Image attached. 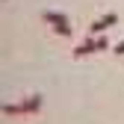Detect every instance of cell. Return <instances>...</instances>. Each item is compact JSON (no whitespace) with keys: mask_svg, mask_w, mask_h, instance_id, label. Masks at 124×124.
I'll list each match as a JSON object with an SVG mask.
<instances>
[{"mask_svg":"<svg viewBox=\"0 0 124 124\" xmlns=\"http://www.w3.org/2000/svg\"><path fill=\"white\" fill-rule=\"evenodd\" d=\"M41 106H44V98L41 95H30V98H24V101H18V103H6L3 106V115L6 118H21V115H39L41 112Z\"/></svg>","mask_w":124,"mask_h":124,"instance_id":"6da1fadb","label":"cell"},{"mask_svg":"<svg viewBox=\"0 0 124 124\" xmlns=\"http://www.w3.org/2000/svg\"><path fill=\"white\" fill-rule=\"evenodd\" d=\"M41 21L50 27L53 36H62V39H71V36H74V30H71V24H68V15H65V12L44 9V12H41Z\"/></svg>","mask_w":124,"mask_h":124,"instance_id":"7a4b0ae2","label":"cell"},{"mask_svg":"<svg viewBox=\"0 0 124 124\" xmlns=\"http://www.w3.org/2000/svg\"><path fill=\"white\" fill-rule=\"evenodd\" d=\"M115 24H118V15L115 12H103L101 18H95L89 24V36H101V33H106V30L115 27Z\"/></svg>","mask_w":124,"mask_h":124,"instance_id":"3957f363","label":"cell"},{"mask_svg":"<svg viewBox=\"0 0 124 124\" xmlns=\"http://www.w3.org/2000/svg\"><path fill=\"white\" fill-rule=\"evenodd\" d=\"M98 53V44H95V36H86L83 41H77L71 47V56L74 59H83V56H95Z\"/></svg>","mask_w":124,"mask_h":124,"instance_id":"277c9868","label":"cell"},{"mask_svg":"<svg viewBox=\"0 0 124 124\" xmlns=\"http://www.w3.org/2000/svg\"><path fill=\"white\" fill-rule=\"evenodd\" d=\"M95 44H98V53H106V50H112V41H109V36H106V33L95 36Z\"/></svg>","mask_w":124,"mask_h":124,"instance_id":"5b68a950","label":"cell"},{"mask_svg":"<svg viewBox=\"0 0 124 124\" xmlns=\"http://www.w3.org/2000/svg\"><path fill=\"white\" fill-rule=\"evenodd\" d=\"M112 53H115V56H124V39H121L118 44H112Z\"/></svg>","mask_w":124,"mask_h":124,"instance_id":"8992f818","label":"cell"},{"mask_svg":"<svg viewBox=\"0 0 124 124\" xmlns=\"http://www.w3.org/2000/svg\"><path fill=\"white\" fill-rule=\"evenodd\" d=\"M3 3H6V0H3Z\"/></svg>","mask_w":124,"mask_h":124,"instance_id":"52a82bcc","label":"cell"}]
</instances>
